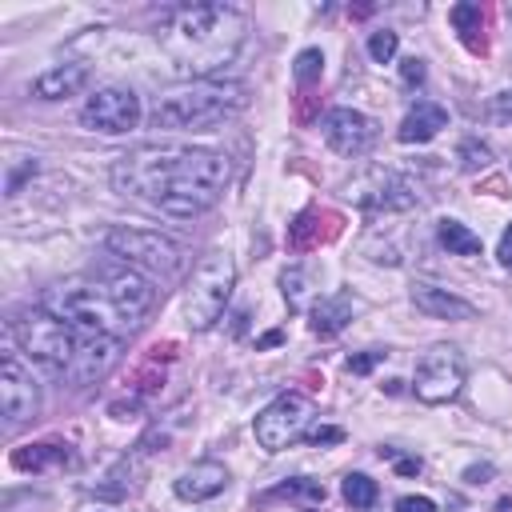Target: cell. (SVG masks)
<instances>
[{"instance_id":"cell-32","label":"cell","mask_w":512,"mask_h":512,"mask_svg":"<svg viewBox=\"0 0 512 512\" xmlns=\"http://www.w3.org/2000/svg\"><path fill=\"white\" fill-rule=\"evenodd\" d=\"M380 360H384V352H360V356H348V372H372Z\"/></svg>"},{"instance_id":"cell-12","label":"cell","mask_w":512,"mask_h":512,"mask_svg":"<svg viewBox=\"0 0 512 512\" xmlns=\"http://www.w3.org/2000/svg\"><path fill=\"white\" fill-rule=\"evenodd\" d=\"M320 136L328 140L332 152H340V156H360V152L372 144L376 128H372V120H368L364 112H356V108H328V112L320 116Z\"/></svg>"},{"instance_id":"cell-1","label":"cell","mask_w":512,"mask_h":512,"mask_svg":"<svg viewBox=\"0 0 512 512\" xmlns=\"http://www.w3.org/2000/svg\"><path fill=\"white\" fill-rule=\"evenodd\" d=\"M224 180H228V160L212 148L144 144L112 164V188L120 196L144 200L180 220L208 212L220 200Z\"/></svg>"},{"instance_id":"cell-3","label":"cell","mask_w":512,"mask_h":512,"mask_svg":"<svg viewBox=\"0 0 512 512\" xmlns=\"http://www.w3.org/2000/svg\"><path fill=\"white\" fill-rule=\"evenodd\" d=\"M248 104V88L236 80H192L172 88L152 108V128H212Z\"/></svg>"},{"instance_id":"cell-18","label":"cell","mask_w":512,"mask_h":512,"mask_svg":"<svg viewBox=\"0 0 512 512\" xmlns=\"http://www.w3.org/2000/svg\"><path fill=\"white\" fill-rule=\"evenodd\" d=\"M440 128H448V112L436 104V100H416L412 108H408V116L400 120V140L404 144H428Z\"/></svg>"},{"instance_id":"cell-35","label":"cell","mask_w":512,"mask_h":512,"mask_svg":"<svg viewBox=\"0 0 512 512\" xmlns=\"http://www.w3.org/2000/svg\"><path fill=\"white\" fill-rule=\"evenodd\" d=\"M396 512H436V504L428 496H404L396 500Z\"/></svg>"},{"instance_id":"cell-29","label":"cell","mask_w":512,"mask_h":512,"mask_svg":"<svg viewBox=\"0 0 512 512\" xmlns=\"http://www.w3.org/2000/svg\"><path fill=\"white\" fill-rule=\"evenodd\" d=\"M280 288H284V300H288V308H300V304H304V272H300V268H284V276H280Z\"/></svg>"},{"instance_id":"cell-30","label":"cell","mask_w":512,"mask_h":512,"mask_svg":"<svg viewBox=\"0 0 512 512\" xmlns=\"http://www.w3.org/2000/svg\"><path fill=\"white\" fill-rule=\"evenodd\" d=\"M276 496H304V500H312V504H320L324 500V488L316 484V480H288V484H280L276 488Z\"/></svg>"},{"instance_id":"cell-11","label":"cell","mask_w":512,"mask_h":512,"mask_svg":"<svg viewBox=\"0 0 512 512\" xmlns=\"http://www.w3.org/2000/svg\"><path fill=\"white\" fill-rule=\"evenodd\" d=\"M0 412L8 424H24L40 412V388L16 352H4L0 360Z\"/></svg>"},{"instance_id":"cell-25","label":"cell","mask_w":512,"mask_h":512,"mask_svg":"<svg viewBox=\"0 0 512 512\" xmlns=\"http://www.w3.org/2000/svg\"><path fill=\"white\" fill-rule=\"evenodd\" d=\"M376 496H380V488H376V480H368L364 472H348V476H344V500H348L352 508H372Z\"/></svg>"},{"instance_id":"cell-31","label":"cell","mask_w":512,"mask_h":512,"mask_svg":"<svg viewBox=\"0 0 512 512\" xmlns=\"http://www.w3.org/2000/svg\"><path fill=\"white\" fill-rule=\"evenodd\" d=\"M484 116H488V120H496V124H512V88H508V92H500V96H492V100H488V108H484Z\"/></svg>"},{"instance_id":"cell-15","label":"cell","mask_w":512,"mask_h":512,"mask_svg":"<svg viewBox=\"0 0 512 512\" xmlns=\"http://www.w3.org/2000/svg\"><path fill=\"white\" fill-rule=\"evenodd\" d=\"M120 360V336H84L76 344V356L68 364V376L76 384H92L100 376H108V368Z\"/></svg>"},{"instance_id":"cell-39","label":"cell","mask_w":512,"mask_h":512,"mask_svg":"<svg viewBox=\"0 0 512 512\" xmlns=\"http://www.w3.org/2000/svg\"><path fill=\"white\" fill-rule=\"evenodd\" d=\"M508 20H512V4H508Z\"/></svg>"},{"instance_id":"cell-5","label":"cell","mask_w":512,"mask_h":512,"mask_svg":"<svg viewBox=\"0 0 512 512\" xmlns=\"http://www.w3.org/2000/svg\"><path fill=\"white\" fill-rule=\"evenodd\" d=\"M12 336L28 352V360L44 364L48 372H68V364L76 356V344H80V340H72V328L60 316L44 312V308L16 312L12 316Z\"/></svg>"},{"instance_id":"cell-14","label":"cell","mask_w":512,"mask_h":512,"mask_svg":"<svg viewBox=\"0 0 512 512\" xmlns=\"http://www.w3.org/2000/svg\"><path fill=\"white\" fill-rule=\"evenodd\" d=\"M420 200V192L412 188V180L396 176V172H372L356 184V204L368 212H400L412 208Z\"/></svg>"},{"instance_id":"cell-8","label":"cell","mask_w":512,"mask_h":512,"mask_svg":"<svg viewBox=\"0 0 512 512\" xmlns=\"http://www.w3.org/2000/svg\"><path fill=\"white\" fill-rule=\"evenodd\" d=\"M312 400L304 392H280L260 416H256V444L264 452H284L292 440L308 432Z\"/></svg>"},{"instance_id":"cell-36","label":"cell","mask_w":512,"mask_h":512,"mask_svg":"<svg viewBox=\"0 0 512 512\" xmlns=\"http://www.w3.org/2000/svg\"><path fill=\"white\" fill-rule=\"evenodd\" d=\"M496 256H500V264L512 272V224L504 228V236H500V248H496Z\"/></svg>"},{"instance_id":"cell-10","label":"cell","mask_w":512,"mask_h":512,"mask_svg":"<svg viewBox=\"0 0 512 512\" xmlns=\"http://www.w3.org/2000/svg\"><path fill=\"white\" fill-rule=\"evenodd\" d=\"M80 124L92 132H108V136L132 132L140 124V96L128 88H100L80 108Z\"/></svg>"},{"instance_id":"cell-4","label":"cell","mask_w":512,"mask_h":512,"mask_svg":"<svg viewBox=\"0 0 512 512\" xmlns=\"http://www.w3.org/2000/svg\"><path fill=\"white\" fill-rule=\"evenodd\" d=\"M40 308L60 316L68 328H80L84 336H120L128 328V320L116 312L104 280H64V284H52L44 296H40Z\"/></svg>"},{"instance_id":"cell-34","label":"cell","mask_w":512,"mask_h":512,"mask_svg":"<svg viewBox=\"0 0 512 512\" xmlns=\"http://www.w3.org/2000/svg\"><path fill=\"white\" fill-rule=\"evenodd\" d=\"M400 80L412 88V84H420L424 80V60H416V56H408L404 60V68H400Z\"/></svg>"},{"instance_id":"cell-22","label":"cell","mask_w":512,"mask_h":512,"mask_svg":"<svg viewBox=\"0 0 512 512\" xmlns=\"http://www.w3.org/2000/svg\"><path fill=\"white\" fill-rule=\"evenodd\" d=\"M448 20L456 24V32L464 36V44H468L472 52H484V40L476 36V32H480V24H484V12H480V4H468V0H464V4H456V8L448 12Z\"/></svg>"},{"instance_id":"cell-26","label":"cell","mask_w":512,"mask_h":512,"mask_svg":"<svg viewBox=\"0 0 512 512\" xmlns=\"http://www.w3.org/2000/svg\"><path fill=\"white\" fill-rule=\"evenodd\" d=\"M396 48H400V36L388 32V28H380V32L368 36V56H372L376 64H388V60L396 56Z\"/></svg>"},{"instance_id":"cell-33","label":"cell","mask_w":512,"mask_h":512,"mask_svg":"<svg viewBox=\"0 0 512 512\" xmlns=\"http://www.w3.org/2000/svg\"><path fill=\"white\" fill-rule=\"evenodd\" d=\"M304 440H308V444H340L344 432H340V428H308Z\"/></svg>"},{"instance_id":"cell-19","label":"cell","mask_w":512,"mask_h":512,"mask_svg":"<svg viewBox=\"0 0 512 512\" xmlns=\"http://www.w3.org/2000/svg\"><path fill=\"white\" fill-rule=\"evenodd\" d=\"M84 84H88V68L84 64H60V68H48L44 76L32 80V96H40V100H64V96H76Z\"/></svg>"},{"instance_id":"cell-37","label":"cell","mask_w":512,"mask_h":512,"mask_svg":"<svg viewBox=\"0 0 512 512\" xmlns=\"http://www.w3.org/2000/svg\"><path fill=\"white\" fill-rule=\"evenodd\" d=\"M396 472H404V476H412V472H420V460H396Z\"/></svg>"},{"instance_id":"cell-7","label":"cell","mask_w":512,"mask_h":512,"mask_svg":"<svg viewBox=\"0 0 512 512\" xmlns=\"http://www.w3.org/2000/svg\"><path fill=\"white\" fill-rule=\"evenodd\" d=\"M104 248L124 260L128 268L136 272H156V276H172L180 268V244L160 236V232H148V228H108L104 232Z\"/></svg>"},{"instance_id":"cell-17","label":"cell","mask_w":512,"mask_h":512,"mask_svg":"<svg viewBox=\"0 0 512 512\" xmlns=\"http://www.w3.org/2000/svg\"><path fill=\"white\" fill-rule=\"evenodd\" d=\"M412 304L424 312V316H436V320H472L476 308L468 300H460L456 292L448 288H436V284H416L412 288Z\"/></svg>"},{"instance_id":"cell-6","label":"cell","mask_w":512,"mask_h":512,"mask_svg":"<svg viewBox=\"0 0 512 512\" xmlns=\"http://www.w3.org/2000/svg\"><path fill=\"white\" fill-rule=\"evenodd\" d=\"M232 284H236V264H232L228 252L212 248L208 256H200V264H196V272L188 280V292H184L188 324L192 328H208L224 312V304L232 296Z\"/></svg>"},{"instance_id":"cell-16","label":"cell","mask_w":512,"mask_h":512,"mask_svg":"<svg viewBox=\"0 0 512 512\" xmlns=\"http://www.w3.org/2000/svg\"><path fill=\"white\" fill-rule=\"evenodd\" d=\"M224 484H228V468L216 464V460H200V464H192L188 472H180L176 496L196 504V500H212L216 492H224Z\"/></svg>"},{"instance_id":"cell-24","label":"cell","mask_w":512,"mask_h":512,"mask_svg":"<svg viewBox=\"0 0 512 512\" xmlns=\"http://www.w3.org/2000/svg\"><path fill=\"white\" fill-rule=\"evenodd\" d=\"M440 244L456 256H476L480 252V236L472 228H464L460 220H440Z\"/></svg>"},{"instance_id":"cell-38","label":"cell","mask_w":512,"mask_h":512,"mask_svg":"<svg viewBox=\"0 0 512 512\" xmlns=\"http://www.w3.org/2000/svg\"><path fill=\"white\" fill-rule=\"evenodd\" d=\"M272 344H280V332H268V336L260 340V348H272Z\"/></svg>"},{"instance_id":"cell-2","label":"cell","mask_w":512,"mask_h":512,"mask_svg":"<svg viewBox=\"0 0 512 512\" xmlns=\"http://www.w3.org/2000/svg\"><path fill=\"white\" fill-rule=\"evenodd\" d=\"M248 20L228 4H184L160 20V48L176 72L196 80H216L224 64L244 48Z\"/></svg>"},{"instance_id":"cell-13","label":"cell","mask_w":512,"mask_h":512,"mask_svg":"<svg viewBox=\"0 0 512 512\" xmlns=\"http://www.w3.org/2000/svg\"><path fill=\"white\" fill-rule=\"evenodd\" d=\"M100 280H104V288H108V296H112V304H116V312L128 320V328H136L144 316H148V308H152V300H156V292H152V284L136 272V268H116V272H100Z\"/></svg>"},{"instance_id":"cell-9","label":"cell","mask_w":512,"mask_h":512,"mask_svg":"<svg viewBox=\"0 0 512 512\" xmlns=\"http://www.w3.org/2000/svg\"><path fill=\"white\" fill-rule=\"evenodd\" d=\"M416 396L424 404H448L464 388V356L452 344H436L416 364Z\"/></svg>"},{"instance_id":"cell-28","label":"cell","mask_w":512,"mask_h":512,"mask_svg":"<svg viewBox=\"0 0 512 512\" xmlns=\"http://www.w3.org/2000/svg\"><path fill=\"white\" fill-rule=\"evenodd\" d=\"M488 164H492V152L484 144H476V140H464L460 144V168L476 172V168H488Z\"/></svg>"},{"instance_id":"cell-27","label":"cell","mask_w":512,"mask_h":512,"mask_svg":"<svg viewBox=\"0 0 512 512\" xmlns=\"http://www.w3.org/2000/svg\"><path fill=\"white\" fill-rule=\"evenodd\" d=\"M320 68H324V56L316 52V48H304L300 56H296V80L308 88L312 80H320Z\"/></svg>"},{"instance_id":"cell-20","label":"cell","mask_w":512,"mask_h":512,"mask_svg":"<svg viewBox=\"0 0 512 512\" xmlns=\"http://www.w3.org/2000/svg\"><path fill=\"white\" fill-rule=\"evenodd\" d=\"M68 460H72L68 444H56V440L24 444V448L12 452V468H20V472H40V468H48V464H68Z\"/></svg>"},{"instance_id":"cell-21","label":"cell","mask_w":512,"mask_h":512,"mask_svg":"<svg viewBox=\"0 0 512 512\" xmlns=\"http://www.w3.org/2000/svg\"><path fill=\"white\" fill-rule=\"evenodd\" d=\"M352 320V300L340 296H320V304H312V332L316 336H336L344 324Z\"/></svg>"},{"instance_id":"cell-23","label":"cell","mask_w":512,"mask_h":512,"mask_svg":"<svg viewBox=\"0 0 512 512\" xmlns=\"http://www.w3.org/2000/svg\"><path fill=\"white\" fill-rule=\"evenodd\" d=\"M320 212L316 208H308V212H300L292 224H288V244L296 248V252H304V248H312V244H320V240H328V232H320Z\"/></svg>"}]
</instances>
